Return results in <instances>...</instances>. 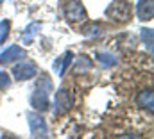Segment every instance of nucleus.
<instances>
[{"label": "nucleus", "mask_w": 154, "mask_h": 139, "mask_svg": "<svg viewBox=\"0 0 154 139\" xmlns=\"http://www.w3.org/2000/svg\"><path fill=\"white\" fill-rule=\"evenodd\" d=\"M54 89V84H52V78L48 75H39L36 78V84H34V93L31 96V105L32 109H36L38 112H45L48 111V95L52 93Z\"/></svg>", "instance_id": "obj_1"}, {"label": "nucleus", "mask_w": 154, "mask_h": 139, "mask_svg": "<svg viewBox=\"0 0 154 139\" xmlns=\"http://www.w3.org/2000/svg\"><path fill=\"white\" fill-rule=\"evenodd\" d=\"M104 14L108 20H111L113 23H118V25H125L133 20V9L125 0H113L106 7Z\"/></svg>", "instance_id": "obj_2"}, {"label": "nucleus", "mask_w": 154, "mask_h": 139, "mask_svg": "<svg viewBox=\"0 0 154 139\" xmlns=\"http://www.w3.org/2000/svg\"><path fill=\"white\" fill-rule=\"evenodd\" d=\"M63 13H65V20H66L68 23H72V25L82 23V22L88 20L86 9H84V5H82L81 0H68V2L65 4Z\"/></svg>", "instance_id": "obj_3"}, {"label": "nucleus", "mask_w": 154, "mask_h": 139, "mask_svg": "<svg viewBox=\"0 0 154 139\" xmlns=\"http://www.w3.org/2000/svg\"><path fill=\"white\" fill-rule=\"evenodd\" d=\"M29 120V129H31V136L32 138H47L48 136V127L45 118L38 112H29L27 114Z\"/></svg>", "instance_id": "obj_4"}, {"label": "nucleus", "mask_w": 154, "mask_h": 139, "mask_svg": "<svg viewBox=\"0 0 154 139\" xmlns=\"http://www.w3.org/2000/svg\"><path fill=\"white\" fill-rule=\"evenodd\" d=\"M25 55H27L25 48H22V46H18V45H13V46L5 48V50L0 54V64L4 66V64H11V63L22 61V59H25Z\"/></svg>", "instance_id": "obj_5"}, {"label": "nucleus", "mask_w": 154, "mask_h": 139, "mask_svg": "<svg viewBox=\"0 0 154 139\" xmlns=\"http://www.w3.org/2000/svg\"><path fill=\"white\" fill-rule=\"evenodd\" d=\"M38 73V66L34 63H20L13 68V75L16 80H31L32 77H36Z\"/></svg>", "instance_id": "obj_6"}, {"label": "nucleus", "mask_w": 154, "mask_h": 139, "mask_svg": "<svg viewBox=\"0 0 154 139\" xmlns=\"http://www.w3.org/2000/svg\"><path fill=\"white\" fill-rule=\"evenodd\" d=\"M74 105V98L68 93V89H59L56 93V112L57 114H65L72 109Z\"/></svg>", "instance_id": "obj_7"}, {"label": "nucleus", "mask_w": 154, "mask_h": 139, "mask_svg": "<svg viewBox=\"0 0 154 139\" xmlns=\"http://www.w3.org/2000/svg\"><path fill=\"white\" fill-rule=\"evenodd\" d=\"M136 16L142 22H149L154 16V0H138L136 4Z\"/></svg>", "instance_id": "obj_8"}, {"label": "nucleus", "mask_w": 154, "mask_h": 139, "mask_svg": "<svg viewBox=\"0 0 154 139\" xmlns=\"http://www.w3.org/2000/svg\"><path fill=\"white\" fill-rule=\"evenodd\" d=\"M72 64H74V75H82V73L90 71L91 66H93L91 59L88 55H84V54H81L75 59H72Z\"/></svg>", "instance_id": "obj_9"}, {"label": "nucleus", "mask_w": 154, "mask_h": 139, "mask_svg": "<svg viewBox=\"0 0 154 139\" xmlns=\"http://www.w3.org/2000/svg\"><path fill=\"white\" fill-rule=\"evenodd\" d=\"M136 105L142 107V109H147L149 112H152V109H154V93L151 91V89L140 91L138 96H136Z\"/></svg>", "instance_id": "obj_10"}, {"label": "nucleus", "mask_w": 154, "mask_h": 139, "mask_svg": "<svg viewBox=\"0 0 154 139\" xmlns=\"http://www.w3.org/2000/svg\"><path fill=\"white\" fill-rule=\"evenodd\" d=\"M82 34L86 36V37H90V39H100V37H104V34H106V27L102 23H99V22H93V23H90L82 31Z\"/></svg>", "instance_id": "obj_11"}, {"label": "nucleus", "mask_w": 154, "mask_h": 139, "mask_svg": "<svg viewBox=\"0 0 154 139\" xmlns=\"http://www.w3.org/2000/svg\"><path fill=\"white\" fill-rule=\"evenodd\" d=\"M97 61L100 63L102 68H113V66L118 64L116 55L111 54V52H99V54H97Z\"/></svg>", "instance_id": "obj_12"}, {"label": "nucleus", "mask_w": 154, "mask_h": 139, "mask_svg": "<svg viewBox=\"0 0 154 139\" xmlns=\"http://www.w3.org/2000/svg\"><path fill=\"white\" fill-rule=\"evenodd\" d=\"M39 31H41V23H39V22H34V23L27 25V29L23 31V36H22V41H23L25 45H31Z\"/></svg>", "instance_id": "obj_13"}, {"label": "nucleus", "mask_w": 154, "mask_h": 139, "mask_svg": "<svg viewBox=\"0 0 154 139\" xmlns=\"http://www.w3.org/2000/svg\"><path fill=\"white\" fill-rule=\"evenodd\" d=\"M72 59H74V54H72V52H66V54L63 55V59H57V63H61V68H57V71H59V75H61V77L65 75L66 68L72 64Z\"/></svg>", "instance_id": "obj_14"}, {"label": "nucleus", "mask_w": 154, "mask_h": 139, "mask_svg": "<svg viewBox=\"0 0 154 139\" xmlns=\"http://www.w3.org/2000/svg\"><path fill=\"white\" fill-rule=\"evenodd\" d=\"M142 41L147 46V50L152 54V29H142Z\"/></svg>", "instance_id": "obj_15"}, {"label": "nucleus", "mask_w": 154, "mask_h": 139, "mask_svg": "<svg viewBox=\"0 0 154 139\" xmlns=\"http://www.w3.org/2000/svg\"><path fill=\"white\" fill-rule=\"evenodd\" d=\"M9 31H11V22H9V20H4V22H0V45H2V43L7 39Z\"/></svg>", "instance_id": "obj_16"}, {"label": "nucleus", "mask_w": 154, "mask_h": 139, "mask_svg": "<svg viewBox=\"0 0 154 139\" xmlns=\"http://www.w3.org/2000/svg\"><path fill=\"white\" fill-rule=\"evenodd\" d=\"M11 86V77L5 71H0V89H7Z\"/></svg>", "instance_id": "obj_17"}, {"label": "nucleus", "mask_w": 154, "mask_h": 139, "mask_svg": "<svg viewBox=\"0 0 154 139\" xmlns=\"http://www.w3.org/2000/svg\"><path fill=\"white\" fill-rule=\"evenodd\" d=\"M2 2H4V0H0V4H2Z\"/></svg>", "instance_id": "obj_18"}]
</instances>
